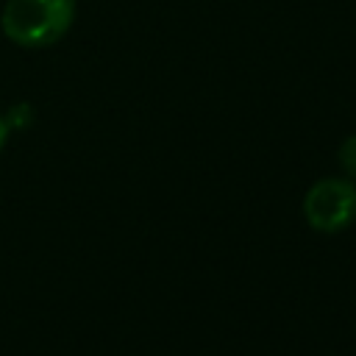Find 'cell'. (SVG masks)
Instances as JSON below:
<instances>
[{"instance_id": "3957f363", "label": "cell", "mask_w": 356, "mask_h": 356, "mask_svg": "<svg viewBox=\"0 0 356 356\" xmlns=\"http://www.w3.org/2000/svg\"><path fill=\"white\" fill-rule=\"evenodd\" d=\"M337 161H339V167L345 170V175H348L350 181H356V134L348 136V139L339 145Z\"/></svg>"}, {"instance_id": "6da1fadb", "label": "cell", "mask_w": 356, "mask_h": 356, "mask_svg": "<svg viewBox=\"0 0 356 356\" xmlns=\"http://www.w3.org/2000/svg\"><path fill=\"white\" fill-rule=\"evenodd\" d=\"M72 19L75 0H8L0 28L22 47H47L70 31Z\"/></svg>"}, {"instance_id": "7a4b0ae2", "label": "cell", "mask_w": 356, "mask_h": 356, "mask_svg": "<svg viewBox=\"0 0 356 356\" xmlns=\"http://www.w3.org/2000/svg\"><path fill=\"white\" fill-rule=\"evenodd\" d=\"M303 217L314 231L337 234L356 220V181L323 178L303 197Z\"/></svg>"}, {"instance_id": "277c9868", "label": "cell", "mask_w": 356, "mask_h": 356, "mask_svg": "<svg viewBox=\"0 0 356 356\" xmlns=\"http://www.w3.org/2000/svg\"><path fill=\"white\" fill-rule=\"evenodd\" d=\"M6 120H8L11 128H19V125H25V122L31 120V108H28V106H17Z\"/></svg>"}, {"instance_id": "5b68a950", "label": "cell", "mask_w": 356, "mask_h": 356, "mask_svg": "<svg viewBox=\"0 0 356 356\" xmlns=\"http://www.w3.org/2000/svg\"><path fill=\"white\" fill-rule=\"evenodd\" d=\"M8 134H11V125H8V120L0 114V150L6 147V142H8Z\"/></svg>"}]
</instances>
